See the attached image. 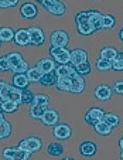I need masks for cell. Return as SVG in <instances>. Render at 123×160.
<instances>
[{
	"label": "cell",
	"mask_w": 123,
	"mask_h": 160,
	"mask_svg": "<svg viewBox=\"0 0 123 160\" xmlns=\"http://www.w3.org/2000/svg\"><path fill=\"white\" fill-rule=\"evenodd\" d=\"M96 152H98V148H96V143H93V142L86 140V142H82L79 145V154L84 157L93 156V154H96Z\"/></svg>",
	"instance_id": "16"
},
{
	"label": "cell",
	"mask_w": 123,
	"mask_h": 160,
	"mask_svg": "<svg viewBox=\"0 0 123 160\" xmlns=\"http://www.w3.org/2000/svg\"><path fill=\"white\" fill-rule=\"evenodd\" d=\"M18 4V0H0V7L2 9H9Z\"/></svg>",
	"instance_id": "41"
},
{
	"label": "cell",
	"mask_w": 123,
	"mask_h": 160,
	"mask_svg": "<svg viewBox=\"0 0 123 160\" xmlns=\"http://www.w3.org/2000/svg\"><path fill=\"white\" fill-rule=\"evenodd\" d=\"M50 55H51L52 60L58 64H69L71 62V51L66 50V47L51 45V47H50Z\"/></svg>",
	"instance_id": "3"
},
{
	"label": "cell",
	"mask_w": 123,
	"mask_h": 160,
	"mask_svg": "<svg viewBox=\"0 0 123 160\" xmlns=\"http://www.w3.org/2000/svg\"><path fill=\"white\" fill-rule=\"evenodd\" d=\"M115 23H116V20H115L112 14H105L103 16V20H102V28H106V30L113 28Z\"/></svg>",
	"instance_id": "36"
},
{
	"label": "cell",
	"mask_w": 123,
	"mask_h": 160,
	"mask_svg": "<svg viewBox=\"0 0 123 160\" xmlns=\"http://www.w3.org/2000/svg\"><path fill=\"white\" fill-rule=\"evenodd\" d=\"M51 45H60V47H66L69 42V36L64 30H55L50 37Z\"/></svg>",
	"instance_id": "12"
},
{
	"label": "cell",
	"mask_w": 123,
	"mask_h": 160,
	"mask_svg": "<svg viewBox=\"0 0 123 160\" xmlns=\"http://www.w3.org/2000/svg\"><path fill=\"white\" fill-rule=\"evenodd\" d=\"M120 159L123 160V150H122V154H120Z\"/></svg>",
	"instance_id": "48"
},
{
	"label": "cell",
	"mask_w": 123,
	"mask_h": 160,
	"mask_svg": "<svg viewBox=\"0 0 123 160\" xmlns=\"http://www.w3.org/2000/svg\"><path fill=\"white\" fill-rule=\"evenodd\" d=\"M16 153H17V149L16 148H6L2 152V159L3 160H17L16 159Z\"/></svg>",
	"instance_id": "35"
},
{
	"label": "cell",
	"mask_w": 123,
	"mask_h": 160,
	"mask_svg": "<svg viewBox=\"0 0 123 160\" xmlns=\"http://www.w3.org/2000/svg\"><path fill=\"white\" fill-rule=\"evenodd\" d=\"M88 61V52L82 48H75L71 51V64L74 67Z\"/></svg>",
	"instance_id": "14"
},
{
	"label": "cell",
	"mask_w": 123,
	"mask_h": 160,
	"mask_svg": "<svg viewBox=\"0 0 123 160\" xmlns=\"http://www.w3.org/2000/svg\"><path fill=\"white\" fill-rule=\"evenodd\" d=\"M74 157H71V156H66V157H64V160H72Z\"/></svg>",
	"instance_id": "46"
},
{
	"label": "cell",
	"mask_w": 123,
	"mask_h": 160,
	"mask_svg": "<svg viewBox=\"0 0 123 160\" xmlns=\"http://www.w3.org/2000/svg\"><path fill=\"white\" fill-rule=\"evenodd\" d=\"M102 20H103V16L101 14L98 10H95V9L89 10V21H91V24L93 26L95 31L102 28Z\"/></svg>",
	"instance_id": "18"
},
{
	"label": "cell",
	"mask_w": 123,
	"mask_h": 160,
	"mask_svg": "<svg viewBox=\"0 0 123 160\" xmlns=\"http://www.w3.org/2000/svg\"><path fill=\"white\" fill-rule=\"evenodd\" d=\"M16 31L10 27H2L0 28V41L2 42H10L14 41Z\"/></svg>",
	"instance_id": "25"
},
{
	"label": "cell",
	"mask_w": 123,
	"mask_h": 160,
	"mask_svg": "<svg viewBox=\"0 0 123 160\" xmlns=\"http://www.w3.org/2000/svg\"><path fill=\"white\" fill-rule=\"evenodd\" d=\"M75 26L81 36H91L95 33V28L89 21V10H81L75 16Z\"/></svg>",
	"instance_id": "1"
},
{
	"label": "cell",
	"mask_w": 123,
	"mask_h": 160,
	"mask_svg": "<svg viewBox=\"0 0 123 160\" xmlns=\"http://www.w3.org/2000/svg\"><path fill=\"white\" fill-rule=\"evenodd\" d=\"M58 119H60V116H58L57 111H54V109H47L41 118V122L45 126H55V125L58 123Z\"/></svg>",
	"instance_id": "13"
},
{
	"label": "cell",
	"mask_w": 123,
	"mask_h": 160,
	"mask_svg": "<svg viewBox=\"0 0 123 160\" xmlns=\"http://www.w3.org/2000/svg\"><path fill=\"white\" fill-rule=\"evenodd\" d=\"M112 92H113V89L106 84H101L93 89V95H95V98L98 101H102V102H106V101L111 99Z\"/></svg>",
	"instance_id": "9"
},
{
	"label": "cell",
	"mask_w": 123,
	"mask_h": 160,
	"mask_svg": "<svg viewBox=\"0 0 123 160\" xmlns=\"http://www.w3.org/2000/svg\"><path fill=\"white\" fill-rule=\"evenodd\" d=\"M50 109V105H37V103H33L31 105V109H30V116L36 121H41L44 112Z\"/></svg>",
	"instance_id": "19"
},
{
	"label": "cell",
	"mask_w": 123,
	"mask_h": 160,
	"mask_svg": "<svg viewBox=\"0 0 123 160\" xmlns=\"http://www.w3.org/2000/svg\"><path fill=\"white\" fill-rule=\"evenodd\" d=\"M47 153L52 157H60V156H62V153H64V146L61 145V143H57V142L48 143Z\"/></svg>",
	"instance_id": "24"
},
{
	"label": "cell",
	"mask_w": 123,
	"mask_h": 160,
	"mask_svg": "<svg viewBox=\"0 0 123 160\" xmlns=\"http://www.w3.org/2000/svg\"><path fill=\"white\" fill-rule=\"evenodd\" d=\"M106 112L103 111V109L101 108H91L89 111L85 113L84 116V121L86 125H91V126H95L96 122H99L103 119V116H105Z\"/></svg>",
	"instance_id": "7"
},
{
	"label": "cell",
	"mask_w": 123,
	"mask_h": 160,
	"mask_svg": "<svg viewBox=\"0 0 123 160\" xmlns=\"http://www.w3.org/2000/svg\"><path fill=\"white\" fill-rule=\"evenodd\" d=\"M52 135H54L55 139H58V140H66V139L71 138L72 129H71V126L66 125V123H58V125L54 126Z\"/></svg>",
	"instance_id": "10"
},
{
	"label": "cell",
	"mask_w": 123,
	"mask_h": 160,
	"mask_svg": "<svg viewBox=\"0 0 123 160\" xmlns=\"http://www.w3.org/2000/svg\"><path fill=\"white\" fill-rule=\"evenodd\" d=\"M0 98L2 101H16L17 103H21V89L16 85H10L7 82H0Z\"/></svg>",
	"instance_id": "2"
},
{
	"label": "cell",
	"mask_w": 123,
	"mask_h": 160,
	"mask_svg": "<svg viewBox=\"0 0 123 160\" xmlns=\"http://www.w3.org/2000/svg\"><path fill=\"white\" fill-rule=\"evenodd\" d=\"M113 68L115 71H123V52H117V55L113 58Z\"/></svg>",
	"instance_id": "38"
},
{
	"label": "cell",
	"mask_w": 123,
	"mask_h": 160,
	"mask_svg": "<svg viewBox=\"0 0 123 160\" xmlns=\"http://www.w3.org/2000/svg\"><path fill=\"white\" fill-rule=\"evenodd\" d=\"M72 70H74L72 64H60V65L57 67L55 72H57L58 77H69L72 72Z\"/></svg>",
	"instance_id": "30"
},
{
	"label": "cell",
	"mask_w": 123,
	"mask_h": 160,
	"mask_svg": "<svg viewBox=\"0 0 123 160\" xmlns=\"http://www.w3.org/2000/svg\"><path fill=\"white\" fill-rule=\"evenodd\" d=\"M119 148L123 150V138H120V140H119Z\"/></svg>",
	"instance_id": "44"
},
{
	"label": "cell",
	"mask_w": 123,
	"mask_h": 160,
	"mask_svg": "<svg viewBox=\"0 0 123 160\" xmlns=\"http://www.w3.org/2000/svg\"><path fill=\"white\" fill-rule=\"evenodd\" d=\"M0 70L3 71V72H6V71H10L12 70V65H10L9 60H7V57H2L0 58Z\"/></svg>",
	"instance_id": "42"
},
{
	"label": "cell",
	"mask_w": 123,
	"mask_h": 160,
	"mask_svg": "<svg viewBox=\"0 0 123 160\" xmlns=\"http://www.w3.org/2000/svg\"><path fill=\"white\" fill-rule=\"evenodd\" d=\"M18 148L26 149V150L31 152V153H36V152H40L42 149V142H41V139H40V138L30 136V138H26V139L20 140Z\"/></svg>",
	"instance_id": "5"
},
{
	"label": "cell",
	"mask_w": 123,
	"mask_h": 160,
	"mask_svg": "<svg viewBox=\"0 0 123 160\" xmlns=\"http://www.w3.org/2000/svg\"><path fill=\"white\" fill-rule=\"evenodd\" d=\"M112 89H113L115 94L117 95H123V81H116L112 85Z\"/></svg>",
	"instance_id": "43"
},
{
	"label": "cell",
	"mask_w": 123,
	"mask_h": 160,
	"mask_svg": "<svg viewBox=\"0 0 123 160\" xmlns=\"http://www.w3.org/2000/svg\"><path fill=\"white\" fill-rule=\"evenodd\" d=\"M34 103H37V105H50V97L45 94H38L34 98Z\"/></svg>",
	"instance_id": "39"
},
{
	"label": "cell",
	"mask_w": 123,
	"mask_h": 160,
	"mask_svg": "<svg viewBox=\"0 0 123 160\" xmlns=\"http://www.w3.org/2000/svg\"><path fill=\"white\" fill-rule=\"evenodd\" d=\"M20 16L24 18V20H34V18L38 16V9L34 3L31 2H26L24 4L20 6Z\"/></svg>",
	"instance_id": "8"
},
{
	"label": "cell",
	"mask_w": 123,
	"mask_h": 160,
	"mask_svg": "<svg viewBox=\"0 0 123 160\" xmlns=\"http://www.w3.org/2000/svg\"><path fill=\"white\" fill-rule=\"evenodd\" d=\"M27 77L30 79V82H40V79L42 78V72L37 68V67H31L27 71Z\"/></svg>",
	"instance_id": "32"
},
{
	"label": "cell",
	"mask_w": 123,
	"mask_h": 160,
	"mask_svg": "<svg viewBox=\"0 0 123 160\" xmlns=\"http://www.w3.org/2000/svg\"><path fill=\"white\" fill-rule=\"evenodd\" d=\"M69 78H71V81H72V92H74V94H82L85 91V87H86V82H85L84 75H81V74L76 71L75 67H74V70H72Z\"/></svg>",
	"instance_id": "6"
},
{
	"label": "cell",
	"mask_w": 123,
	"mask_h": 160,
	"mask_svg": "<svg viewBox=\"0 0 123 160\" xmlns=\"http://www.w3.org/2000/svg\"><path fill=\"white\" fill-rule=\"evenodd\" d=\"M103 121L108 122V123L111 125L112 128H117L120 125L119 115H116V113H112V112H108V113H105V116H103Z\"/></svg>",
	"instance_id": "31"
},
{
	"label": "cell",
	"mask_w": 123,
	"mask_h": 160,
	"mask_svg": "<svg viewBox=\"0 0 123 160\" xmlns=\"http://www.w3.org/2000/svg\"><path fill=\"white\" fill-rule=\"evenodd\" d=\"M58 81V75L55 71H51V72L42 74V78L40 79V84L42 87H52V85H57Z\"/></svg>",
	"instance_id": "22"
},
{
	"label": "cell",
	"mask_w": 123,
	"mask_h": 160,
	"mask_svg": "<svg viewBox=\"0 0 123 160\" xmlns=\"http://www.w3.org/2000/svg\"><path fill=\"white\" fill-rule=\"evenodd\" d=\"M18 109V103L16 102V101H2V112H4V113H13V112H16Z\"/></svg>",
	"instance_id": "29"
},
{
	"label": "cell",
	"mask_w": 123,
	"mask_h": 160,
	"mask_svg": "<svg viewBox=\"0 0 123 160\" xmlns=\"http://www.w3.org/2000/svg\"><path fill=\"white\" fill-rule=\"evenodd\" d=\"M93 128H95V132L99 136H109L112 133V129H113V128H112L108 122L103 121V119L99 121V122H96Z\"/></svg>",
	"instance_id": "21"
},
{
	"label": "cell",
	"mask_w": 123,
	"mask_h": 160,
	"mask_svg": "<svg viewBox=\"0 0 123 160\" xmlns=\"http://www.w3.org/2000/svg\"><path fill=\"white\" fill-rule=\"evenodd\" d=\"M58 91H66V92H72V81L69 77H58L57 81Z\"/></svg>",
	"instance_id": "26"
},
{
	"label": "cell",
	"mask_w": 123,
	"mask_h": 160,
	"mask_svg": "<svg viewBox=\"0 0 123 160\" xmlns=\"http://www.w3.org/2000/svg\"><path fill=\"white\" fill-rule=\"evenodd\" d=\"M28 84H30V79L27 77V72H20V74H14L13 75V85H16L20 89L27 88Z\"/></svg>",
	"instance_id": "20"
},
{
	"label": "cell",
	"mask_w": 123,
	"mask_h": 160,
	"mask_svg": "<svg viewBox=\"0 0 123 160\" xmlns=\"http://www.w3.org/2000/svg\"><path fill=\"white\" fill-rule=\"evenodd\" d=\"M75 68H76V71H78L81 75H84V77L85 75H89L91 71H92V67H91V64L88 62V61H86V62L79 64V65H76Z\"/></svg>",
	"instance_id": "37"
},
{
	"label": "cell",
	"mask_w": 123,
	"mask_h": 160,
	"mask_svg": "<svg viewBox=\"0 0 123 160\" xmlns=\"http://www.w3.org/2000/svg\"><path fill=\"white\" fill-rule=\"evenodd\" d=\"M10 135H12V126H10L9 121H6L3 113H2V116H0V139L4 140Z\"/></svg>",
	"instance_id": "23"
},
{
	"label": "cell",
	"mask_w": 123,
	"mask_h": 160,
	"mask_svg": "<svg viewBox=\"0 0 123 160\" xmlns=\"http://www.w3.org/2000/svg\"><path fill=\"white\" fill-rule=\"evenodd\" d=\"M36 67L41 71L42 74H47V72H51V71L57 70V67H55V61L51 60V58H41V60L37 61Z\"/></svg>",
	"instance_id": "15"
},
{
	"label": "cell",
	"mask_w": 123,
	"mask_h": 160,
	"mask_svg": "<svg viewBox=\"0 0 123 160\" xmlns=\"http://www.w3.org/2000/svg\"><path fill=\"white\" fill-rule=\"evenodd\" d=\"M41 6L52 16H62L65 13V4L62 0H44Z\"/></svg>",
	"instance_id": "4"
},
{
	"label": "cell",
	"mask_w": 123,
	"mask_h": 160,
	"mask_svg": "<svg viewBox=\"0 0 123 160\" xmlns=\"http://www.w3.org/2000/svg\"><path fill=\"white\" fill-rule=\"evenodd\" d=\"M30 31V41H31V45H36V47H41L42 44L45 42V34L44 31L41 30L40 27H30L28 28Z\"/></svg>",
	"instance_id": "11"
},
{
	"label": "cell",
	"mask_w": 123,
	"mask_h": 160,
	"mask_svg": "<svg viewBox=\"0 0 123 160\" xmlns=\"http://www.w3.org/2000/svg\"><path fill=\"white\" fill-rule=\"evenodd\" d=\"M119 38L122 40V41H123V28H122V30L119 31Z\"/></svg>",
	"instance_id": "45"
},
{
	"label": "cell",
	"mask_w": 123,
	"mask_h": 160,
	"mask_svg": "<svg viewBox=\"0 0 123 160\" xmlns=\"http://www.w3.org/2000/svg\"><path fill=\"white\" fill-rule=\"evenodd\" d=\"M113 68V62L112 60H108V58L99 57L96 60V70L98 71H111Z\"/></svg>",
	"instance_id": "28"
},
{
	"label": "cell",
	"mask_w": 123,
	"mask_h": 160,
	"mask_svg": "<svg viewBox=\"0 0 123 160\" xmlns=\"http://www.w3.org/2000/svg\"><path fill=\"white\" fill-rule=\"evenodd\" d=\"M14 42L17 45H28L31 44L30 41V31L28 28H20V30L16 31V37H14Z\"/></svg>",
	"instance_id": "17"
},
{
	"label": "cell",
	"mask_w": 123,
	"mask_h": 160,
	"mask_svg": "<svg viewBox=\"0 0 123 160\" xmlns=\"http://www.w3.org/2000/svg\"><path fill=\"white\" fill-rule=\"evenodd\" d=\"M28 70H30V67H28L27 61H23V62H20L17 67H14L12 71H13L14 74H20V72H27Z\"/></svg>",
	"instance_id": "40"
},
{
	"label": "cell",
	"mask_w": 123,
	"mask_h": 160,
	"mask_svg": "<svg viewBox=\"0 0 123 160\" xmlns=\"http://www.w3.org/2000/svg\"><path fill=\"white\" fill-rule=\"evenodd\" d=\"M34 98H36V95L33 94L31 89H28V87L21 89V103L23 105H33Z\"/></svg>",
	"instance_id": "27"
},
{
	"label": "cell",
	"mask_w": 123,
	"mask_h": 160,
	"mask_svg": "<svg viewBox=\"0 0 123 160\" xmlns=\"http://www.w3.org/2000/svg\"><path fill=\"white\" fill-rule=\"evenodd\" d=\"M36 2H37V3H40V4L44 3V0H36Z\"/></svg>",
	"instance_id": "47"
},
{
	"label": "cell",
	"mask_w": 123,
	"mask_h": 160,
	"mask_svg": "<svg viewBox=\"0 0 123 160\" xmlns=\"http://www.w3.org/2000/svg\"><path fill=\"white\" fill-rule=\"evenodd\" d=\"M6 57H7V60H9L10 65H12V70L14 68V67H17L20 62H23V61H24L20 52H9Z\"/></svg>",
	"instance_id": "33"
},
{
	"label": "cell",
	"mask_w": 123,
	"mask_h": 160,
	"mask_svg": "<svg viewBox=\"0 0 123 160\" xmlns=\"http://www.w3.org/2000/svg\"><path fill=\"white\" fill-rule=\"evenodd\" d=\"M117 55V51L113 48V47H103L102 50H101V57L103 58H108V60H112L113 61V58Z\"/></svg>",
	"instance_id": "34"
}]
</instances>
